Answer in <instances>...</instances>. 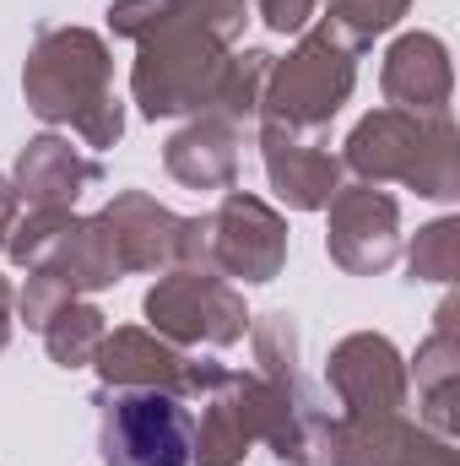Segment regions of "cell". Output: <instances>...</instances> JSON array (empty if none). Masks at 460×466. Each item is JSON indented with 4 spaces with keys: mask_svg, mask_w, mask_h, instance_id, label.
Returning a JSON list of instances; mask_svg holds the SVG:
<instances>
[{
    "mask_svg": "<svg viewBox=\"0 0 460 466\" xmlns=\"http://www.w3.org/2000/svg\"><path fill=\"white\" fill-rule=\"evenodd\" d=\"M98 179H104V163H98V157L76 152L65 136H38V141L22 147L11 185L22 190L27 207H71V201H76L87 185H98Z\"/></svg>",
    "mask_w": 460,
    "mask_h": 466,
    "instance_id": "16",
    "label": "cell"
},
{
    "mask_svg": "<svg viewBox=\"0 0 460 466\" xmlns=\"http://www.w3.org/2000/svg\"><path fill=\"white\" fill-rule=\"evenodd\" d=\"M331 390L346 418H390L406 407V363L385 337L357 331L331 352Z\"/></svg>",
    "mask_w": 460,
    "mask_h": 466,
    "instance_id": "10",
    "label": "cell"
},
{
    "mask_svg": "<svg viewBox=\"0 0 460 466\" xmlns=\"http://www.w3.org/2000/svg\"><path fill=\"white\" fill-rule=\"evenodd\" d=\"M417 369V396H423V412H428V423L439 429V434H450V423H455V385H460V342H455V304H445L439 309V326H434V337L417 348L412 358Z\"/></svg>",
    "mask_w": 460,
    "mask_h": 466,
    "instance_id": "18",
    "label": "cell"
},
{
    "mask_svg": "<svg viewBox=\"0 0 460 466\" xmlns=\"http://www.w3.org/2000/svg\"><path fill=\"white\" fill-rule=\"evenodd\" d=\"M336 466H455L445 440L417 434L401 412L390 418H342Z\"/></svg>",
    "mask_w": 460,
    "mask_h": 466,
    "instance_id": "14",
    "label": "cell"
},
{
    "mask_svg": "<svg viewBox=\"0 0 460 466\" xmlns=\"http://www.w3.org/2000/svg\"><path fill=\"white\" fill-rule=\"evenodd\" d=\"M27 109L49 125H71L93 152L115 147L125 130V109L115 98V60L98 33L87 27H44L27 71H22Z\"/></svg>",
    "mask_w": 460,
    "mask_h": 466,
    "instance_id": "1",
    "label": "cell"
},
{
    "mask_svg": "<svg viewBox=\"0 0 460 466\" xmlns=\"http://www.w3.org/2000/svg\"><path fill=\"white\" fill-rule=\"evenodd\" d=\"M22 207H27V201H22V190H16V185L0 174V249H5V238H11V228H16Z\"/></svg>",
    "mask_w": 460,
    "mask_h": 466,
    "instance_id": "25",
    "label": "cell"
},
{
    "mask_svg": "<svg viewBox=\"0 0 460 466\" xmlns=\"http://www.w3.org/2000/svg\"><path fill=\"white\" fill-rule=\"evenodd\" d=\"M38 331H44V348H49V358H55L60 369H82V363H93L98 348H104V337H109L104 315H98L93 304H82V299H65Z\"/></svg>",
    "mask_w": 460,
    "mask_h": 466,
    "instance_id": "19",
    "label": "cell"
},
{
    "mask_svg": "<svg viewBox=\"0 0 460 466\" xmlns=\"http://www.w3.org/2000/svg\"><path fill=\"white\" fill-rule=\"evenodd\" d=\"M104 233L115 244L119 271H157V266H174V249H179V228L185 218H174L168 207H157L152 196L141 190H119L115 201L104 207Z\"/></svg>",
    "mask_w": 460,
    "mask_h": 466,
    "instance_id": "13",
    "label": "cell"
},
{
    "mask_svg": "<svg viewBox=\"0 0 460 466\" xmlns=\"http://www.w3.org/2000/svg\"><path fill=\"white\" fill-rule=\"evenodd\" d=\"M179 16H190L195 27H206L217 44H233L249 22V0H174Z\"/></svg>",
    "mask_w": 460,
    "mask_h": 466,
    "instance_id": "23",
    "label": "cell"
},
{
    "mask_svg": "<svg viewBox=\"0 0 460 466\" xmlns=\"http://www.w3.org/2000/svg\"><path fill=\"white\" fill-rule=\"evenodd\" d=\"M195 418L168 390H98V451L104 466H190Z\"/></svg>",
    "mask_w": 460,
    "mask_h": 466,
    "instance_id": "6",
    "label": "cell"
},
{
    "mask_svg": "<svg viewBox=\"0 0 460 466\" xmlns=\"http://www.w3.org/2000/svg\"><path fill=\"white\" fill-rule=\"evenodd\" d=\"M163 163L190 190H233V179H238V125H228L217 115H201L195 125H185L168 141Z\"/></svg>",
    "mask_w": 460,
    "mask_h": 466,
    "instance_id": "17",
    "label": "cell"
},
{
    "mask_svg": "<svg viewBox=\"0 0 460 466\" xmlns=\"http://www.w3.org/2000/svg\"><path fill=\"white\" fill-rule=\"evenodd\" d=\"M357 82V66H352V49L320 22L304 33V44L287 55V60H271V76H265V98H260V119L271 125H287V130H325L336 109L346 104Z\"/></svg>",
    "mask_w": 460,
    "mask_h": 466,
    "instance_id": "5",
    "label": "cell"
},
{
    "mask_svg": "<svg viewBox=\"0 0 460 466\" xmlns=\"http://www.w3.org/2000/svg\"><path fill=\"white\" fill-rule=\"evenodd\" d=\"M163 11H168V0H115L109 5V27H115L119 38H141Z\"/></svg>",
    "mask_w": 460,
    "mask_h": 466,
    "instance_id": "24",
    "label": "cell"
},
{
    "mask_svg": "<svg viewBox=\"0 0 460 466\" xmlns=\"http://www.w3.org/2000/svg\"><path fill=\"white\" fill-rule=\"evenodd\" d=\"M346 168H357L368 185L401 179L428 201H450L460 185L450 109H439V115H406V109L368 115L346 141Z\"/></svg>",
    "mask_w": 460,
    "mask_h": 466,
    "instance_id": "2",
    "label": "cell"
},
{
    "mask_svg": "<svg viewBox=\"0 0 460 466\" xmlns=\"http://www.w3.org/2000/svg\"><path fill=\"white\" fill-rule=\"evenodd\" d=\"M455 71H450V49L434 33H406L395 38V49L385 55V98L390 109L406 115H439L450 104Z\"/></svg>",
    "mask_w": 460,
    "mask_h": 466,
    "instance_id": "15",
    "label": "cell"
},
{
    "mask_svg": "<svg viewBox=\"0 0 460 466\" xmlns=\"http://www.w3.org/2000/svg\"><path fill=\"white\" fill-rule=\"evenodd\" d=\"M455 271H460V223L445 218V223L417 233V244H412V277H423V282H455Z\"/></svg>",
    "mask_w": 460,
    "mask_h": 466,
    "instance_id": "22",
    "label": "cell"
},
{
    "mask_svg": "<svg viewBox=\"0 0 460 466\" xmlns=\"http://www.w3.org/2000/svg\"><path fill=\"white\" fill-rule=\"evenodd\" d=\"M93 363H98L104 385H115V390H168L179 401H206L233 374L212 358H185L157 331H109Z\"/></svg>",
    "mask_w": 460,
    "mask_h": 466,
    "instance_id": "8",
    "label": "cell"
},
{
    "mask_svg": "<svg viewBox=\"0 0 460 466\" xmlns=\"http://www.w3.org/2000/svg\"><path fill=\"white\" fill-rule=\"evenodd\" d=\"M265 76H271V55L265 49H244L233 55L217 76V93H212V115L228 119V125H244V119L260 115V98H265Z\"/></svg>",
    "mask_w": 460,
    "mask_h": 466,
    "instance_id": "20",
    "label": "cell"
},
{
    "mask_svg": "<svg viewBox=\"0 0 460 466\" xmlns=\"http://www.w3.org/2000/svg\"><path fill=\"white\" fill-rule=\"evenodd\" d=\"M282 260H287V223L260 196L244 190H228L212 218H190L174 249V266L238 277V282H271Z\"/></svg>",
    "mask_w": 460,
    "mask_h": 466,
    "instance_id": "4",
    "label": "cell"
},
{
    "mask_svg": "<svg viewBox=\"0 0 460 466\" xmlns=\"http://www.w3.org/2000/svg\"><path fill=\"white\" fill-rule=\"evenodd\" d=\"M201 429L190 440V466H238L244 451L260 440V380L228 374L206 401H201Z\"/></svg>",
    "mask_w": 460,
    "mask_h": 466,
    "instance_id": "12",
    "label": "cell"
},
{
    "mask_svg": "<svg viewBox=\"0 0 460 466\" xmlns=\"http://www.w3.org/2000/svg\"><path fill=\"white\" fill-rule=\"evenodd\" d=\"M320 5H325V16H320V22H325L346 49L357 55V49H363V44H374L385 27H395V22H401V11H406L412 0H320Z\"/></svg>",
    "mask_w": 460,
    "mask_h": 466,
    "instance_id": "21",
    "label": "cell"
},
{
    "mask_svg": "<svg viewBox=\"0 0 460 466\" xmlns=\"http://www.w3.org/2000/svg\"><path fill=\"white\" fill-rule=\"evenodd\" d=\"M260 147H265L271 190H276L293 212H320V207L342 190V163L325 152V141H320L315 130H287V125H271V119H265Z\"/></svg>",
    "mask_w": 460,
    "mask_h": 466,
    "instance_id": "11",
    "label": "cell"
},
{
    "mask_svg": "<svg viewBox=\"0 0 460 466\" xmlns=\"http://www.w3.org/2000/svg\"><path fill=\"white\" fill-rule=\"evenodd\" d=\"M146 320L163 342H179V348H233L244 331H249V309H244V293L233 288L228 277H212V271H185L174 266L168 277H157V288L146 293Z\"/></svg>",
    "mask_w": 460,
    "mask_h": 466,
    "instance_id": "7",
    "label": "cell"
},
{
    "mask_svg": "<svg viewBox=\"0 0 460 466\" xmlns=\"http://www.w3.org/2000/svg\"><path fill=\"white\" fill-rule=\"evenodd\" d=\"M228 44H217L206 27H195L190 16L168 11L135 38V71H130V93L141 104L146 119L163 115H185V109H206L217 93V76L228 66L223 55Z\"/></svg>",
    "mask_w": 460,
    "mask_h": 466,
    "instance_id": "3",
    "label": "cell"
},
{
    "mask_svg": "<svg viewBox=\"0 0 460 466\" xmlns=\"http://www.w3.org/2000/svg\"><path fill=\"white\" fill-rule=\"evenodd\" d=\"M11 299H16V293H11V282L0 277V348L11 342Z\"/></svg>",
    "mask_w": 460,
    "mask_h": 466,
    "instance_id": "26",
    "label": "cell"
},
{
    "mask_svg": "<svg viewBox=\"0 0 460 466\" xmlns=\"http://www.w3.org/2000/svg\"><path fill=\"white\" fill-rule=\"evenodd\" d=\"M331 260L352 277H374L401 255V212L379 185H342L331 201Z\"/></svg>",
    "mask_w": 460,
    "mask_h": 466,
    "instance_id": "9",
    "label": "cell"
}]
</instances>
